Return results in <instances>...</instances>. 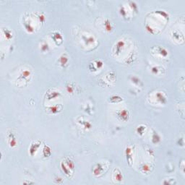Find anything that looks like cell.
<instances>
[{"label":"cell","mask_w":185,"mask_h":185,"mask_svg":"<svg viewBox=\"0 0 185 185\" xmlns=\"http://www.w3.org/2000/svg\"><path fill=\"white\" fill-rule=\"evenodd\" d=\"M62 109H63V106L62 104H56L53 105V106H50L47 108V110L50 114H57L60 113L62 112Z\"/></svg>","instance_id":"obj_12"},{"label":"cell","mask_w":185,"mask_h":185,"mask_svg":"<svg viewBox=\"0 0 185 185\" xmlns=\"http://www.w3.org/2000/svg\"><path fill=\"white\" fill-rule=\"evenodd\" d=\"M74 85H72V83H68L66 85V89L67 91V92L69 93H73L74 91H75V88H74Z\"/></svg>","instance_id":"obj_32"},{"label":"cell","mask_w":185,"mask_h":185,"mask_svg":"<svg viewBox=\"0 0 185 185\" xmlns=\"http://www.w3.org/2000/svg\"><path fill=\"white\" fill-rule=\"evenodd\" d=\"M112 179L114 182H121L123 180V175L119 168H116L114 169L112 172Z\"/></svg>","instance_id":"obj_9"},{"label":"cell","mask_w":185,"mask_h":185,"mask_svg":"<svg viewBox=\"0 0 185 185\" xmlns=\"http://www.w3.org/2000/svg\"><path fill=\"white\" fill-rule=\"evenodd\" d=\"M130 80H131L132 82H133L134 85H137V86H139V87H141L142 85H143V82H142V81L140 80L137 77H135V76L132 77V78Z\"/></svg>","instance_id":"obj_29"},{"label":"cell","mask_w":185,"mask_h":185,"mask_svg":"<svg viewBox=\"0 0 185 185\" xmlns=\"http://www.w3.org/2000/svg\"><path fill=\"white\" fill-rule=\"evenodd\" d=\"M125 46V42L124 40H119L115 44V46L113 48V53L115 54V56H119L122 53L124 49Z\"/></svg>","instance_id":"obj_4"},{"label":"cell","mask_w":185,"mask_h":185,"mask_svg":"<svg viewBox=\"0 0 185 185\" xmlns=\"http://www.w3.org/2000/svg\"><path fill=\"white\" fill-rule=\"evenodd\" d=\"M51 38L53 39L54 42L55 43L56 45H60V44H62L63 42V36L60 32H57V31H55V32H53L51 35Z\"/></svg>","instance_id":"obj_10"},{"label":"cell","mask_w":185,"mask_h":185,"mask_svg":"<svg viewBox=\"0 0 185 185\" xmlns=\"http://www.w3.org/2000/svg\"><path fill=\"white\" fill-rule=\"evenodd\" d=\"M82 40H83V42L85 44V45L90 46L95 42L94 38H93V36H91V35H83L82 36Z\"/></svg>","instance_id":"obj_23"},{"label":"cell","mask_w":185,"mask_h":185,"mask_svg":"<svg viewBox=\"0 0 185 185\" xmlns=\"http://www.w3.org/2000/svg\"><path fill=\"white\" fill-rule=\"evenodd\" d=\"M60 96H61V93H60V91H56L54 89H49L46 93L47 100H51V99L60 97Z\"/></svg>","instance_id":"obj_13"},{"label":"cell","mask_w":185,"mask_h":185,"mask_svg":"<svg viewBox=\"0 0 185 185\" xmlns=\"http://www.w3.org/2000/svg\"><path fill=\"white\" fill-rule=\"evenodd\" d=\"M106 78H107L108 82H114L116 80V75L114 72H111L106 75Z\"/></svg>","instance_id":"obj_30"},{"label":"cell","mask_w":185,"mask_h":185,"mask_svg":"<svg viewBox=\"0 0 185 185\" xmlns=\"http://www.w3.org/2000/svg\"><path fill=\"white\" fill-rule=\"evenodd\" d=\"M151 72H153L154 75H163L165 72L164 70V68L160 66H153V67L151 68Z\"/></svg>","instance_id":"obj_22"},{"label":"cell","mask_w":185,"mask_h":185,"mask_svg":"<svg viewBox=\"0 0 185 185\" xmlns=\"http://www.w3.org/2000/svg\"><path fill=\"white\" fill-rule=\"evenodd\" d=\"M146 128H147L146 126L143 125V124H141V125L138 126V127H137V129H136V132H137V133L139 134V135L142 136L145 132H146Z\"/></svg>","instance_id":"obj_28"},{"label":"cell","mask_w":185,"mask_h":185,"mask_svg":"<svg viewBox=\"0 0 185 185\" xmlns=\"http://www.w3.org/2000/svg\"><path fill=\"white\" fill-rule=\"evenodd\" d=\"M103 62L100 60H96L91 62L89 64V69L91 72H96L103 67Z\"/></svg>","instance_id":"obj_8"},{"label":"cell","mask_w":185,"mask_h":185,"mask_svg":"<svg viewBox=\"0 0 185 185\" xmlns=\"http://www.w3.org/2000/svg\"><path fill=\"white\" fill-rule=\"evenodd\" d=\"M78 122L80 124H82V125H83L84 127H85L86 130H89V129H91V127H92V124H91V122H88V121L84 120L83 119H81L80 120L78 119Z\"/></svg>","instance_id":"obj_27"},{"label":"cell","mask_w":185,"mask_h":185,"mask_svg":"<svg viewBox=\"0 0 185 185\" xmlns=\"http://www.w3.org/2000/svg\"><path fill=\"white\" fill-rule=\"evenodd\" d=\"M116 116L119 120L122 122H127L130 117V114L127 109H123L116 112Z\"/></svg>","instance_id":"obj_3"},{"label":"cell","mask_w":185,"mask_h":185,"mask_svg":"<svg viewBox=\"0 0 185 185\" xmlns=\"http://www.w3.org/2000/svg\"><path fill=\"white\" fill-rule=\"evenodd\" d=\"M61 168H62V171L64 173V174L67 177H72V174H73V172H72V171H71V170L69 169V168H68V167L66 165H65V164L64 163L63 161H62V163H61Z\"/></svg>","instance_id":"obj_19"},{"label":"cell","mask_w":185,"mask_h":185,"mask_svg":"<svg viewBox=\"0 0 185 185\" xmlns=\"http://www.w3.org/2000/svg\"><path fill=\"white\" fill-rule=\"evenodd\" d=\"M2 33H4V35H5V38L7 39H11L12 38V33H11V31L9 30L8 29H6V30H2Z\"/></svg>","instance_id":"obj_31"},{"label":"cell","mask_w":185,"mask_h":185,"mask_svg":"<svg viewBox=\"0 0 185 185\" xmlns=\"http://www.w3.org/2000/svg\"><path fill=\"white\" fill-rule=\"evenodd\" d=\"M119 12H120L121 15L125 19H128L129 17H130V12H127V8L124 5H121L120 9H119Z\"/></svg>","instance_id":"obj_26"},{"label":"cell","mask_w":185,"mask_h":185,"mask_svg":"<svg viewBox=\"0 0 185 185\" xmlns=\"http://www.w3.org/2000/svg\"><path fill=\"white\" fill-rule=\"evenodd\" d=\"M103 28H104L105 30L107 31V32H112L113 30V26H112V23L110 20L108 18H106L103 21Z\"/></svg>","instance_id":"obj_20"},{"label":"cell","mask_w":185,"mask_h":185,"mask_svg":"<svg viewBox=\"0 0 185 185\" xmlns=\"http://www.w3.org/2000/svg\"><path fill=\"white\" fill-rule=\"evenodd\" d=\"M171 36H172L173 40H174L177 42H183L184 41V35L182 33H180L179 30H173L172 33H171Z\"/></svg>","instance_id":"obj_15"},{"label":"cell","mask_w":185,"mask_h":185,"mask_svg":"<svg viewBox=\"0 0 185 185\" xmlns=\"http://www.w3.org/2000/svg\"><path fill=\"white\" fill-rule=\"evenodd\" d=\"M122 101H123V98L118 95H114V96L109 97V102L112 103H118Z\"/></svg>","instance_id":"obj_25"},{"label":"cell","mask_w":185,"mask_h":185,"mask_svg":"<svg viewBox=\"0 0 185 185\" xmlns=\"http://www.w3.org/2000/svg\"><path fill=\"white\" fill-rule=\"evenodd\" d=\"M31 78V72L28 69H25L23 72H21V74L20 75V76L17 78V82H28L30 80Z\"/></svg>","instance_id":"obj_6"},{"label":"cell","mask_w":185,"mask_h":185,"mask_svg":"<svg viewBox=\"0 0 185 185\" xmlns=\"http://www.w3.org/2000/svg\"><path fill=\"white\" fill-rule=\"evenodd\" d=\"M68 62H69V57L66 54H62L59 58V63L60 66L63 68L66 67L68 65Z\"/></svg>","instance_id":"obj_16"},{"label":"cell","mask_w":185,"mask_h":185,"mask_svg":"<svg viewBox=\"0 0 185 185\" xmlns=\"http://www.w3.org/2000/svg\"><path fill=\"white\" fill-rule=\"evenodd\" d=\"M42 153L43 156H44V158H49V157H50L51 155V153H52L51 148L49 146H47V145H44V148H43L42 150Z\"/></svg>","instance_id":"obj_24"},{"label":"cell","mask_w":185,"mask_h":185,"mask_svg":"<svg viewBox=\"0 0 185 185\" xmlns=\"http://www.w3.org/2000/svg\"><path fill=\"white\" fill-rule=\"evenodd\" d=\"M126 159L129 166L131 167L133 164V157H132V149L131 147H127L125 150Z\"/></svg>","instance_id":"obj_11"},{"label":"cell","mask_w":185,"mask_h":185,"mask_svg":"<svg viewBox=\"0 0 185 185\" xmlns=\"http://www.w3.org/2000/svg\"><path fill=\"white\" fill-rule=\"evenodd\" d=\"M7 140L11 148H14L17 146V138L12 132H8L7 133Z\"/></svg>","instance_id":"obj_14"},{"label":"cell","mask_w":185,"mask_h":185,"mask_svg":"<svg viewBox=\"0 0 185 185\" xmlns=\"http://www.w3.org/2000/svg\"><path fill=\"white\" fill-rule=\"evenodd\" d=\"M140 168L141 172H143V174H145V173L147 174V173L151 172L152 169L153 168V166H151V164L146 163V164H142V165L140 166Z\"/></svg>","instance_id":"obj_17"},{"label":"cell","mask_w":185,"mask_h":185,"mask_svg":"<svg viewBox=\"0 0 185 185\" xmlns=\"http://www.w3.org/2000/svg\"><path fill=\"white\" fill-rule=\"evenodd\" d=\"M105 168H107V166L105 163H98L93 167L92 172L93 175L96 177L102 175L103 171H105Z\"/></svg>","instance_id":"obj_1"},{"label":"cell","mask_w":185,"mask_h":185,"mask_svg":"<svg viewBox=\"0 0 185 185\" xmlns=\"http://www.w3.org/2000/svg\"><path fill=\"white\" fill-rule=\"evenodd\" d=\"M41 141L40 140H34L31 143L30 147H29V153L31 156H33L34 155H35L36 152L38 151V148L41 147Z\"/></svg>","instance_id":"obj_7"},{"label":"cell","mask_w":185,"mask_h":185,"mask_svg":"<svg viewBox=\"0 0 185 185\" xmlns=\"http://www.w3.org/2000/svg\"><path fill=\"white\" fill-rule=\"evenodd\" d=\"M63 161L65 164V165H66L67 166L68 168H69V169H70L71 171L74 173V171H75V164H74L73 161H72L70 158H68V157L65 158Z\"/></svg>","instance_id":"obj_21"},{"label":"cell","mask_w":185,"mask_h":185,"mask_svg":"<svg viewBox=\"0 0 185 185\" xmlns=\"http://www.w3.org/2000/svg\"><path fill=\"white\" fill-rule=\"evenodd\" d=\"M151 51L153 54H156V55L160 56L163 58H166L168 55V51L164 47L160 46H155L153 47Z\"/></svg>","instance_id":"obj_2"},{"label":"cell","mask_w":185,"mask_h":185,"mask_svg":"<svg viewBox=\"0 0 185 185\" xmlns=\"http://www.w3.org/2000/svg\"><path fill=\"white\" fill-rule=\"evenodd\" d=\"M151 140L152 143L153 144H158L161 140V137L160 136V134L156 131H155L154 130H153V132L151 134Z\"/></svg>","instance_id":"obj_18"},{"label":"cell","mask_w":185,"mask_h":185,"mask_svg":"<svg viewBox=\"0 0 185 185\" xmlns=\"http://www.w3.org/2000/svg\"><path fill=\"white\" fill-rule=\"evenodd\" d=\"M153 97L156 102L158 103H160V104H165L167 101V98H166V96L164 92L162 91H157V92L155 93V94L153 95Z\"/></svg>","instance_id":"obj_5"},{"label":"cell","mask_w":185,"mask_h":185,"mask_svg":"<svg viewBox=\"0 0 185 185\" xmlns=\"http://www.w3.org/2000/svg\"><path fill=\"white\" fill-rule=\"evenodd\" d=\"M41 51H44V52L49 51V45L47 44V43L43 42L42 44H41Z\"/></svg>","instance_id":"obj_33"}]
</instances>
